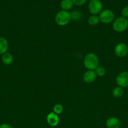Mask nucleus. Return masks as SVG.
<instances>
[{"label":"nucleus","mask_w":128,"mask_h":128,"mask_svg":"<svg viewBox=\"0 0 128 128\" xmlns=\"http://www.w3.org/2000/svg\"><path fill=\"white\" fill-rule=\"evenodd\" d=\"M95 74H96L97 76L102 77V76H104V75H105V70L104 67H102V66H99L95 70Z\"/></svg>","instance_id":"obj_17"},{"label":"nucleus","mask_w":128,"mask_h":128,"mask_svg":"<svg viewBox=\"0 0 128 128\" xmlns=\"http://www.w3.org/2000/svg\"><path fill=\"white\" fill-rule=\"evenodd\" d=\"M99 60L95 54L90 52L84 58V65L89 70H95L99 66Z\"/></svg>","instance_id":"obj_1"},{"label":"nucleus","mask_w":128,"mask_h":128,"mask_svg":"<svg viewBox=\"0 0 128 128\" xmlns=\"http://www.w3.org/2000/svg\"><path fill=\"white\" fill-rule=\"evenodd\" d=\"M46 121L50 126L55 127L59 123V117L58 114H55V112H51L46 116Z\"/></svg>","instance_id":"obj_8"},{"label":"nucleus","mask_w":128,"mask_h":128,"mask_svg":"<svg viewBox=\"0 0 128 128\" xmlns=\"http://www.w3.org/2000/svg\"><path fill=\"white\" fill-rule=\"evenodd\" d=\"M112 28L117 32H123L128 28V20L124 17L117 18L113 22Z\"/></svg>","instance_id":"obj_3"},{"label":"nucleus","mask_w":128,"mask_h":128,"mask_svg":"<svg viewBox=\"0 0 128 128\" xmlns=\"http://www.w3.org/2000/svg\"><path fill=\"white\" fill-rule=\"evenodd\" d=\"M63 110V108L62 105L59 104H55L53 107V112H55L56 114H60L62 112Z\"/></svg>","instance_id":"obj_18"},{"label":"nucleus","mask_w":128,"mask_h":128,"mask_svg":"<svg viewBox=\"0 0 128 128\" xmlns=\"http://www.w3.org/2000/svg\"><path fill=\"white\" fill-rule=\"evenodd\" d=\"M115 81L117 84L122 88L128 87V72L124 71L120 72L117 76Z\"/></svg>","instance_id":"obj_6"},{"label":"nucleus","mask_w":128,"mask_h":128,"mask_svg":"<svg viewBox=\"0 0 128 128\" xmlns=\"http://www.w3.org/2000/svg\"><path fill=\"white\" fill-rule=\"evenodd\" d=\"M88 9L92 15H96L102 11V3L100 0H90L88 5Z\"/></svg>","instance_id":"obj_4"},{"label":"nucleus","mask_w":128,"mask_h":128,"mask_svg":"<svg viewBox=\"0 0 128 128\" xmlns=\"http://www.w3.org/2000/svg\"><path fill=\"white\" fill-rule=\"evenodd\" d=\"M74 3V4L77 5V6H82L84 4L87 2V0H72Z\"/></svg>","instance_id":"obj_19"},{"label":"nucleus","mask_w":128,"mask_h":128,"mask_svg":"<svg viewBox=\"0 0 128 128\" xmlns=\"http://www.w3.org/2000/svg\"><path fill=\"white\" fill-rule=\"evenodd\" d=\"M71 15V20H74V21H78V20H80L81 18V12L80 11H77V10H74L72 12L70 13Z\"/></svg>","instance_id":"obj_16"},{"label":"nucleus","mask_w":128,"mask_h":128,"mask_svg":"<svg viewBox=\"0 0 128 128\" xmlns=\"http://www.w3.org/2000/svg\"><path fill=\"white\" fill-rule=\"evenodd\" d=\"M120 120L115 117H110L106 121V126L107 128H120Z\"/></svg>","instance_id":"obj_10"},{"label":"nucleus","mask_w":128,"mask_h":128,"mask_svg":"<svg viewBox=\"0 0 128 128\" xmlns=\"http://www.w3.org/2000/svg\"><path fill=\"white\" fill-rule=\"evenodd\" d=\"M0 128H13L10 125L8 124H3L0 125Z\"/></svg>","instance_id":"obj_21"},{"label":"nucleus","mask_w":128,"mask_h":128,"mask_svg":"<svg viewBox=\"0 0 128 128\" xmlns=\"http://www.w3.org/2000/svg\"><path fill=\"white\" fill-rule=\"evenodd\" d=\"M9 44L7 40L5 38L0 37V54H3L7 52Z\"/></svg>","instance_id":"obj_11"},{"label":"nucleus","mask_w":128,"mask_h":128,"mask_svg":"<svg viewBox=\"0 0 128 128\" xmlns=\"http://www.w3.org/2000/svg\"><path fill=\"white\" fill-rule=\"evenodd\" d=\"M99 21L100 20H99V16L97 15H92L88 19V22L91 26H96L99 24Z\"/></svg>","instance_id":"obj_14"},{"label":"nucleus","mask_w":128,"mask_h":128,"mask_svg":"<svg viewBox=\"0 0 128 128\" xmlns=\"http://www.w3.org/2000/svg\"><path fill=\"white\" fill-rule=\"evenodd\" d=\"M13 61V56L10 52H6L2 56V62L6 65H10Z\"/></svg>","instance_id":"obj_13"},{"label":"nucleus","mask_w":128,"mask_h":128,"mask_svg":"<svg viewBox=\"0 0 128 128\" xmlns=\"http://www.w3.org/2000/svg\"><path fill=\"white\" fill-rule=\"evenodd\" d=\"M55 20L56 23L59 26H66L71 20V15L69 11L61 10L56 13Z\"/></svg>","instance_id":"obj_2"},{"label":"nucleus","mask_w":128,"mask_h":128,"mask_svg":"<svg viewBox=\"0 0 128 128\" xmlns=\"http://www.w3.org/2000/svg\"><path fill=\"white\" fill-rule=\"evenodd\" d=\"M122 17H124L125 18H128V6H125L124 8L121 11Z\"/></svg>","instance_id":"obj_20"},{"label":"nucleus","mask_w":128,"mask_h":128,"mask_svg":"<svg viewBox=\"0 0 128 128\" xmlns=\"http://www.w3.org/2000/svg\"><path fill=\"white\" fill-rule=\"evenodd\" d=\"M123 94H124V90L122 88L119 87V86L115 88L112 91V95L117 98L121 97Z\"/></svg>","instance_id":"obj_15"},{"label":"nucleus","mask_w":128,"mask_h":128,"mask_svg":"<svg viewBox=\"0 0 128 128\" xmlns=\"http://www.w3.org/2000/svg\"><path fill=\"white\" fill-rule=\"evenodd\" d=\"M99 18L103 23L109 24L114 21V14L111 10H104L99 13Z\"/></svg>","instance_id":"obj_5"},{"label":"nucleus","mask_w":128,"mask_h":128,"mask_svg":"<svg viewBox=\"0 0 128 128\" xmlns=\"http://www.w3.org/2000/svg\"><path fill=\"white\" fill-rule=\"evenodd\" d=\"M73 6L74 3L72 0H62L60 2V7L63 11H69L72 8Z\"/></svg>","instance_id":"obj_12"},{"label":"nucleus","mask_w":128,"mask_h":128,"mask_svg":"<svg viewBox=\"0 0 128 128\" xmlns=\"http://www.w3.org/2000/svg\"><path fill=\"white\" fill-rule=\"evenodd\" d=\"M97 75L94 70H88L83 75V80L87 83H91L95 80Z\"/></svg>","instance_id":"obj_9"},{"label":"nucleus","mask_w":128,"mask_h":128,"mask_svg":"<svg viewBox=\"0 0 128 128\" xmlns=\"http://www.w3.org/2000/svg\"><path fill=\"white\" fill-rule=\"evenodd\" d=\"M114 52L117 56L119 58H124L127 56L128 53V47L124 42L118 43L115 46Z\"/></svg>","instance_id":"obj_7"}]
</instances>
